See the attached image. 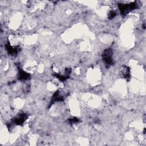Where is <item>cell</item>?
Segmentation results:
<instances>
[{
	"label": "cell",
	"instance_id": "1",
	"mask_svg": "<svg viewBox=\"0 0 146 146\" xmlns=\"http://www.w3.org/2000/svg\"><path fill=\"white\" fill-rule=\"evenodd\" d=\"M92 69L89 71L88 74V80L90 83H92L94 84H97L99 83L100 80V77H101V72L98 68H92Z\"/></svg>",
	"mask_w": 146,
	"mask_h": 146
}]
</instances>
